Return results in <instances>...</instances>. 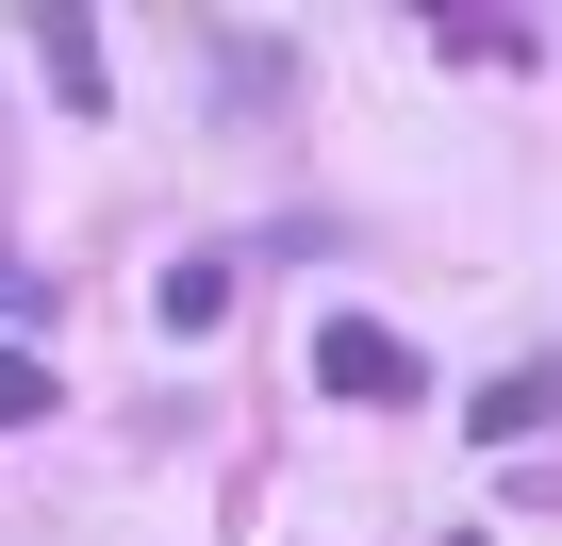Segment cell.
<instances>
[{"instance_id":"cell-1","label":"cell","mask_w":562,"mask_h":546,"mask_svg":"<svg viewBox=\"0 0 562 546\" xmlns=\"http://www.w3.org/2000/svg\"><path fill=\"white\" fill-rule=\"evenodd\" d=\"M315 381H331V398H364V414H381V398H414V348H397V332H381V315H331V332H315Z\"/></svg>"},{"instance_id":"cell-2","label":"cell","mask_w":562,"mask_h":546,"mask_svg":"<svg viewBox=\"0 0 562 546\" xmlns=\"http://www.w3.org/2000/svg\"><path fill=\"white\" fill-rule=\"evenodd\" d=\"M34 67H50V100H83V116L116 100V83H100V18H67V0L34 18Z\"/></svg>"},{"instance_id":"cell-3","label":"cell","mask_w":562,"mask_h":546,"mask_svg":"<svg viewBox=\"0 0 562 546\" xmlns=\"http://www.w3.org/2000/svg\"><path fill=\"white\" fill-rule=\"evenodd\" d=\"M562 414V365H496L480 381V447H513V431H546Z\"/></svg>"},{"instance_id":"cell-4","label":"cell","mask_w":562,"mask_h":546,"mask_svg":"<svg viewBox=\"0 0 562 546\" xmlns=\"http://www.w3.org/2000/svg\"><path fill=\"white\" fill-rule=\"evenodd\" d=\"M232 315V265H166V332H215Z\"/></svg>"},{"instance_id":"cell-5","label":"cell","mask_w":562,"mask_h":546,"mask_svg":"<svg viewBox=\"0 0 562 546\" xmlns=\"http://www.w3.org/2000/svg\"><path fill=\"white\" fill-rule=\"evenodd\" d=\"M18 414H50V365H34V348H0V431H18Z\"/></svg>"}]
</instances>
